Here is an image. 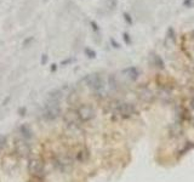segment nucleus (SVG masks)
<instances>
[{
	"label": "nucleus",
	"mask_w": 194,
	"mask_h": 182,
	"mask_svg": "<svg viewBox=\"0 0 194 182\" xmlns=\"http://www.w3.org/2000/svg\"><path fill=\"white\" fill-rule=\"evenodd\" d=\"M51 71H52V72H55V71H56V64H52V67H51Z\"/></svg>",
	"instance_id": "26"
},
{
	"label": "nucleus",
	"mask_w": 194,
	"mask_h": 182,
	"mask_svg": "<svg viewBox=\"0 0 194 182\" xmlns=\"http://www.w3.org/2000/svg\"><path fill=\"white\" fill-rule=\"evenodd\" d=\"M89 158V151L88 149H81L77 153V160L83 163V162H86Z\"/></svg>",
	"instance_id": "13"
},
{
	"label": "nucleus",
	"mask_w": 194,
	"mask_h": 182,
	"mask_svg": "<svg viewBox=\"0 0 194 182\" xmlns=\"http://www.w3.org/2000/svg\"><path fill=\"white\" fill-rule=\"evenodd\" d=\"M44 1H46V0H44Z\"/></svg>",
	"instance_id": "28"
},
{
	"label": "nucleus",
	"mask_w": 194,
	"mask_h": 182,
	"mask_svg": "<svg viewBox=\"0 0 194 182\" xmlns=\"http://www.w3.org/2000/svg\"><path fill=\"white\" fill-rule=\"evenodd\" d=\"M191 107H193L194 108V95L192 96V100H191Z\"/></svg>",
	"instance_id": "25"
},
{
	"label": "nucleus",
	"mask_w": 194,
	"mask_h": 182,
	"mask_svg": "<svg viewBox=\"0 0 194 182\" xmlns=\"http://www.w3.org/2000/svg\"><path fill=\"white\" fill-rule=\"evenodd\" d=\"M123 16H124V18H125V21L129 23V24H132V18H131V16L129 15V13H126V12H124L123 13Z\"/></svg>",
	"instance_id": "17"
},
{
	"label": "nucleus",
	"mask_w": 194,
	"mask_h": 182,
	"mask_svg": "<svg viewBox=\"0 0 194 182\" xmlns=\"http://www.w3.org/2000/svg\"><path fill=\"white\" fill-rule=\"evenodd\" d=\"M90 24L92 26V29H94L95 32H97V31H98V26H97V23H96V22H94V21H91V22H90Z\"/></svg>",
	"instance_id": "21"
},
{
	"label": "nucleus",
	"mask_w": 194,
	"mask_h": 182,
	"mask_svg": "<svg viewBox=\"0 0 194 182\" xmlns=\"http://www.w3.org/2000/svg\"><path fill=\"white\" fill-rule=\"evenodd\" d=\"M112 111H113L114 114H117V115H119L120 118H124V119L131 118L136 113L135 106L132 103H129V102H117L113 106Z\"/></svg>",
	"instance_id": "1"
},
{
	"label": "nucleus",
	"mask_w": 194,
	"mask_h": 182,
	"mask_svg": "<svg viewBox=\"0 0 194 182\" xmlns=\"http://www.w3.org/2000/svg\"><path fill=\"white\" fill-rule=\"evenodd\" d=\"M15 149H16V152H17L20 155L26 157V155H28L29 152H31V146H29V143H27V141L20 140V141H16V143H15Z\"/></svg>",
	"instance_id": "8"
},
{
	"label": "nucleus",
	"mask_w": 194,
	"mask_h": 182,
	"mask_svg": "<svg viewBox=\"0 0 194 182\" xmlns=\"http://www.w3.org/2000/svg\"><path fill=\"white\" fill-rule=\"evenodd\" d=\"M123 37H124V40H125L126 44H131V39H130V35L128 33H124Z\"/></svg>",
	"instance_id": "19"
},
{
	"label": "nucleus",
	"mask_w": 194,
	"mask_h": 182,
	"mask_svg": "<svg viewBox=\"0 0 194 182\" xmlns=\"http://www.w3.org/2000/svg\"><path fill=\"white\" fill-rule=\"evenodd\" d=\"M188 120L191 122V124L194 125V108L193 107H191V109H189V112H188Z\"/></svg>",
	"instance_id": "15"
},
{
	"label": "nucleus",
	"mask_w": 194,
	"mask_h": 182,
	"mask_svg": "<svg viewBox=\"0 0 194 182\" xmlns=\"http://www.w3.org/2000/svg\"><path fill=\"white\" fill-rule=\"evenodd\" d=\"M112 1H114V2H115V0H112Z\"/></svg>",
	"instance_id": "27"
},
{
	"label": "nucleus",
	"mask_w": 194,
	"mask_h": 182,
	"mask_svg": "<svg viewBox=\"0 0 194 182\" xmlns=\"http://www.w3.org/2000/svg\"><path fill=\"white\" fill-rule=\"evenodd\" d=\"M85 53H86L88 57H90V58H95V57H96V52H95L94 50H91V49H85Z\"/></svg>",
	"instance_id": "16"
},
{
	"label": "nucleus",
	"mask_w": 194,
	"mask_h": 182,
	"mask_svg": "<svg viewBox=\"0 0 194 182\" xmlns=\"http://www.w3.org/2000/svg\"><path fill=\"white\" fill-rule=\"evenodd\" d=\"M61 114V108L59 103H53V102H46L44 107V118L46 120H55L58 118Z\"/></svg>",
	"instance_id": "4"
},
{
	"label": "nucleus",
	"mask_w": 194,
	"mask_h": 182,
	"mask_svg": "<svg viewBox=\"0 0 194 182\" xmlns=\"http://www.w3.org/2000/svg\"><path fill=\"white\" fill-rule=\"evenodd\" d=\"M28 171L33 177H35L38 180H41L45 175V166H44L43 160L39 159V158L31 159L29 164H28Z\"/></svg>",
	"instance_id": "2"
},
{
	"label": "nucleus",
	"mask_w": 194,
	"mask_h": 182,
	"mask_svg": "<svg viewBox=\"0 0 194 182\" xmlns=\"http://www.w3.org/2000/svg\"><path fill=\"white\" fill-rule=\"evenodd\" d=\"M154 58H155V64H156V67H159V68H164V62H163V60L160 58V56H154Z\"/></svg>",
	"instance_id": "14"
},
{
	"label": "nucleus",
	"mask_w": 194,
	"mask_h": 182,
	"mask_svg": "<svg viewBox=\"0 0 194 182\" xmlns=\"http://www.w3.org/2000/svg\"><path fill=\"white\" fill-rule=\"evenodd\" d=\"M140 97H141V100H142V101H145V102H147V103H150V102L153 101V98H154V96H153L152 91L148 90V89H143V90H141V92H140Z\"/></svg>",
	"instance_id": "11"
},
{
	"label": "nucleus",
	"mask_w": 194,
	"mask_h": 182,
	"mask_svg": "<svg viewBox=\"0 0 194 182\" xmlns=\"http://www.w3.org/2000/svg\"><path fill=\"white\" fill-rule=\"evenodd\" d=\"M20 133H21V136L23 137L24 140H27V141L33 138V131H32L31 126L27 125V124H22L20 126Z\"/></svg>",
	"instance_id": "9"
},
{
	"label": "nucleus",
	"mask_w": 194,
	"mask_h": 182,
	"mask_svg": "<svg viewBox=\"0 0 194 182\" xmlns=\"http://www.w3.org/2000/svg\"><path fill=\"white\" fill-rule=\"evenodd\" d=\"M77 113H78V115H79V118H80L81 122H90L96 115L95 109L90 104H83V106H80L78 108Z\"/></svg>",
	"instance_id": "6"
},
{
	"label": "nucleus",
	"mask_w": 194,
	"mask_h": 182,
	"mask_svg": "<svg viewBox=\"0 0 194 182\" xmlns=\"http://www.w3.org/2000/svg\"><path fill=\"white\" fill-rule=\"evenodd\" d=\"M63 119H64V123H66L68 126H70V128H78L79 124H80V122H81L80 118H79V115H78V113L74 112V111L67 112V113L64 114Z\"/></svg>",
	"instance_id": "7"
},
{
	"label": "nucleus",
	"mask_w": 194,
	"mask_h": 182,
	"mask_svg": "<svg viewBox=\"0 0 194 182\" xmlns=\"http://www.w3.org/2000/svg\"><path fill=\"white\" fill-rule=\"evenodd\" d=\"M62 98V92L59 90H55L52 92H50L48 96V101L46 102H53V103H59Z\"/></svg>",
	"instance_id": "10"
},
{
	"label": "nucleus",
	"mask_w": 194,
	"mask_h": 182,
	"mask_svg": "<svg viewBox=\"0 0 194 182\" xmlns=\"http://www.w3.org/2000/svg\"><path fill=\"white\" fill-rule=\"evenodd\" d=\"M167 33H169V38H170L172 42H175V32H174V29H172V28H169Z\"/></svg>",
	"instance_id": "18"
},
{
	"label": "nucleus",
	"mask_w": 194,
	"mask_h": 182,
	"mask_svg": "<svg viewBox=\"0 0 194 182\" xmlns=\"http://www.w3.org/2000/svg\"><path fill=\"white\" fill-rule=\"evenodd\" d=\"M56 168L62 173H69L73 168V159L68 155H58L55 159Z\"/></svg>",
	"instance_id": "5"
},
{
	"label": "nucleus",
	"mask_w": 194,
	"mask_h": 182,
	"mask_svg": "<svg viewBox=\"0 0 194 182\" xmlns=\"http://www.w3.org/2000/svg\"><path fill=\"white\" fill-rule=\"evenodd\" d=\"M84 82L86 83V85L95 92H101V91L104 89V80L103 78L98 74V73H92V74H89L84 78Z\"/></svg>",
	"instance_id": "3"
},
{
	"label": "nucleus",
	"mask_w": 194,
	"mask_h": 182,
	"mask_svg": "<svg viewBox=\"0 0 194 182\" xmlns=\"http://www.w3.org/2000/svg\"><path fill=\"white\" fill-rule=\"evenodd\" d=\"M124 73H125L126 77L130 78L131 80H136V79L138 78V71H137V68H135V67L126 68V69L124 71Z\"/></svg>",
	"instance_id": "12"
},
{
	"label": "nucleus",
	"mask_w": 194,
	"mask_h": 182,
	"mask_svg": "<svg viewBox=\"0 0 194 182\" xmlns=\"http://www.w3.org/2000/svg\"><path fill=\"white\" fill-rule=\"evenodd\" d=\"M32 40H33V38H29V39H27V40H26V42H24V43H23V45L26 46V45H27V44H28V43H31V42H32Z\"/></svg>",
	"instance_id": "24"
},
{
	"label": "nucleus",
	"mask_w": 194,
	"mask_h": 182,
	"mask_svg": "<svg viewBox=\"0 0 194 182\" xmlns=\"http://www.w3.org/2000/svg\"><path fill=\"white\" fill-rule=\"evenodd\" d=\"M185 5H187V6H191V4H192V0H185V2H183Z\"/></svg>",
	"instance_id": "23"
},
{
	"label": "nucleus",
	"mask_w": 194,
	"mask_h": 182,
	"mask_svg": "<svg viewBox=\"0 0 194 182\" xmlns=\"http://www.w3.org/2000/svg\"><path fill=\"white\" fill-rule=\"evenodd\" d=\"M5 143H6V137L4 135H0V148H2L5 146Z\"/></svg>",
	"instance_id": "20"
},
{
	"label": "nucleus",
	"mask_w": 194,
	"mask_h": 182,
	"mask_svg": "<svg viewBox=\"0 0 194 182\" xmlns=\"http://www.w3.org/2000/svg\"><path fill=\"white\" fill-rule=\"evenodd\" d=\"M46 61H48V56H46V55H43V58H41V64H46Z\"/></svg>",
	"instance_id": "22"
}]
</instances>
